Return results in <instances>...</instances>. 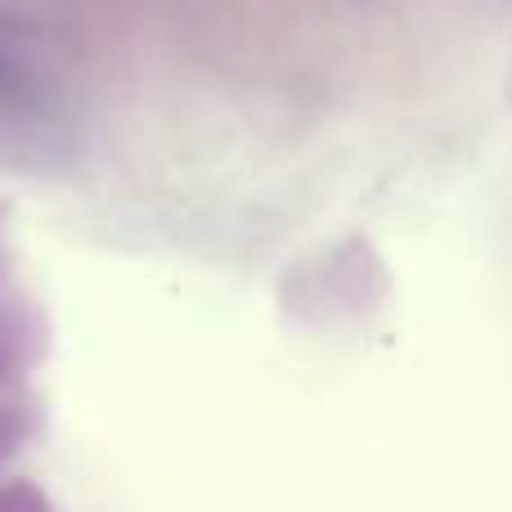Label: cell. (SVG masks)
<instances>
[{
	"mask_svg": "<svg viewBox=\"0 0 512 512\" xmlns=\"http://www.w3.org/2000/svg\"><path fill=\"white\" fill-rule=\"evenodd\" d=\"M27 436H32V418L14 405H0V463H5L9 454H18V445H23Z\"/></svg>",
	"mask_w": 512,
	"mask_h": 512,
	"instance_id": "2",
	"label": "cell"
},
{
	"mask_svg": "<svg viewBox=\"0 0 512 512\" xmlns=\"http://www.w3.org/2000/svg\"><path fill=\"white\" fill-rule=\"evenodd\" d=\"M0 512H54V508L32 481H5L0 486Z\"/></svg>",
	"mask_w": 512,
	"mask_h": 512,
	"instance_id": "1",
	"label": "cell"
}]
</instances>
